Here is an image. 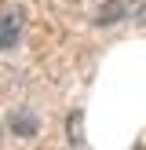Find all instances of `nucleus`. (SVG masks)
Segmentation results:
<instances>
[{
  "mask_svg": "<svg viewBox=\"0 0 146 150\" xmlns=\"http://www.w3.org/2000/svg\"><path fill=\"white\" fill-rule=\"evenodd\" d=\"M22 26H26V18H22L18 7H7V11L0 15V51H7V48H15V44H18Z\"/></svg>",
  "mask_w": 146,
  "mask_h": 150,
  "instance_id": "1",
  "label": "nucleus"
},
{
  "mask_svg": "<svg viewBox=\"0 0 146 150\" xmlns=\"http://www.w3.org/2000/svg\"><path fill=\"white\" fill-rule=\"evenodd\" d=\"M7 125H11V132H18V136H36V114H29V110H15V114L7 117Z\"/></svg>",
  "mask_w": 146,
  "mask_h": 150,
  "instance_id": "2",
  "label": "nucleus"
},
{
  "mask_svg": "<svg viewBox=\"0 0 146 150\" xmlns=\"http://www.w3.org/2000/svg\"><path fill=\"white\" fill-rule=\"evenodd\" d=\"M124 15H128V7H124V0H106V4H102V11L95 15V22H99V26H110V22L124 18Z\"/></svg>",
  "mask_w": 146,
  "mask_h": 150,
  "instance_id": "3",
  "label": "nucleus"
}]
</instances>
